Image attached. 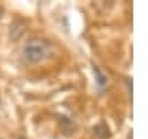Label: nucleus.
<instances>
[{"label":"nucleus","instance_id":"obj_1","mask_svg":"<svg viewBox=\"0 0 148 139\" xmlns=\"http://www.w3.org/2000/svg\"><path fill=\"white\" fill-rule=\"evenodd\" d=\"M53 54V44L48 39L32 38L23 46V59L27 64H40Z\"/></svg>","mask_w":148,"mask_h":139},{"label":"nucleus","instance_id":"obj_2","mask_svg":"<svg viewBox=\"0 0 148 139\" xmlns=\"http://www.w3.org/2000/svg\"><path fill=\"white\" fill-rule=\"evenodd\" d=\"M2 15H3V8L0 7V18H2Z\"/></svg>","mask_w":148,"mask_h":139}]
</instances>
